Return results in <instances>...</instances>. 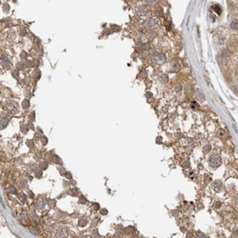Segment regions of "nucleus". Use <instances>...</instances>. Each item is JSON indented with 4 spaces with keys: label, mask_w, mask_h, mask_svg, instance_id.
I'll use <instances>...</instances> for the list:
<instances>
[{
    "label": "nucleus",
    "mask_w": 238,
    "mask_h": 238,
    "mask_svg": "<svg viewBox=\"0 0 238 238\" xmlns=\"http://www.w3.org/2000/svg\"><path fill=\"white\" fill-rule=\"evenodd\" d=\"M5 112L9 114H15L16 113L18 112V104L14 101H8L7 103L5 104Z\"/></svg>",
    "instance_id": "f257e3e1"
},
{
    "label": "nucleus",
    "mask_w": 238,
    "mask_h": 238,
    "mask_svg": "<svg viewBox=\"0 0 238 238\" xmlns=\"http://www.w3.org/2000/svg\"><path fill=\"white\" fill-rule=\"evenodd\" d=\"M210 165H211V167L214 168V169L218 168L221 165V157H219V156L211 157V160H210Z\"/></svg>",
    "instance_id": "f03ea898"
},
{
    "label": "nucleus",
    "mask_w": 238,
    "mask_h": 238,
    "mask_svg": "<svg viewBox=\"0 0 238 238\" xmlns=\"http://www.w3.org/2000/svg\"><path fill=\"white\" fill-rule=\"evenodd\" d=\"M158 24H159V20L154 18V17L150 18L147 21V26L149 28H151V29H154V28L157 27V26H158Z\"/></svg>",
    "instance_id": "7ed1b4c3"
},
{
    "label": "nucleus",
    "mask_w": 238,
    "mask_h": 238,
    "mask_svg": "<svg viewBox=\"0 0 238 238\" xmlns=\"http://www.w3.org/2000/svg\"><path fill=\"white\" fill-rule=\"evenodd\" d=\"M8 123H9V119L6 115H0V130H2L4 128H6L8 126Z\"/></svg>",
    "instance_id": "20e7f679"
},
{
    "label": "nucleus",
    "mask_w": 238,
    "mask_h": 238,
    "mask_svg": "<svg viewBox=\"0 0 238 238\" xmlns=\"http://www.w3.org/2000/svg\"><path fill=\"white\" fill-rule=\"evenodd\" d=\"M154 60H155V62L157 63V64H160V65L164 64V63L166 62V56L163 53H158V54L155 55Z\"/></svg>",
    "instance_id": "39448f33"
},
{
    "label": "nucleus",
    "mask_w": 238,
    "mask_h": 238,
    "mask_svg": "<svg viewBox=\"0 0 238 238\" xmlns=\"http://www.w3.org/2000/svg\"><path fill=\"white\" fill-rule=\"evenodd\" d=\"M57 237H68V231L65 228H59L56 231Z\"/></svg>",
    "instance_id": "423d86ee"
},
{
    "label": "nucleus",
    "mask_w": 238,
    "mask_h": 238,
    "mask_svg": "<svg viewBox=\"0 0 238 238\" xmlns=\"http://www.w3.org/2000/svg\"><path fill=\"white\" fill-rule=\"evenodd\" d=\"M136 14L139 16H144L148 14V10L146 7H139L136 10Z\"/></svg>",
    "instance_id": "0eeeda50"
},
{
    "label": "nucleus",
    "mask_w": 238,
    "mask_h": 238,
    "mask_svg": "<svg viewBox=\"0 0 238 238\" xmlns=\"http://www.w3.org/2000/svg\"><path fill=\"white\" fill-rule=\"evenodd\" d=\"M146 3L149 7L151 8H154L157 6V4H158V1L157 0H146Z\"/></svg>",
    "instance_id": "6e6552de"
},
{
    "label": "nucleus",
    "mask_w": 238,
    "mask_h": 238,
    "mask_svg": "<svg viewBox=\"0 0 238 238\" xmlns=\"http://www.w3.org/2000/svg\"><path fill=\"white\" fill-rule=\"evenodd\" d=\"M219 135H220L221 137H223V138H225V137L227 136V134H226V133H225V131L223 129H221L219 131Z\"/></svg>",
    "instance_id": "1a4fd4ad"
},
{
    "label": "nucleus",
    "mask_w": 238,
    "mask_h": 238,
    "mask_svg": "<svg viewBox=\"0 0 238 238\" xmlns=\"http://www.w3.org/2000/svg\"><path fill=\"white\" fill-rule=\"evenodd\" d=\"M231 27H232V28L233 30H236V29H237V23L235 22V21H233V22L232 23Z\"/></svg>",
    "instance_id": "9d476101"
}]
</instances>
